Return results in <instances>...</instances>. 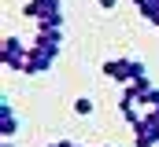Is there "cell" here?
<instances>
[{
  "label": "cell",
  "mask_w": 159,
  "mask_h": 147,
  "mask_svg": "<svg viewBox=\"0 0 159 147\" xmlns=\"http://www.w3.org/2000/svg\"><path fill=\"white\" fill-rule=\"evenodd\" d=\"M22 15L34 19L37 26H63V4L59 0H26Z\"/></svg>",
  "instance_id": "obj_1"
},
{
  "label": "cell",
  "mask_w": 159,
  "mask_h": 147,
  "mask_svg": "<svg viewBox=\"0 0 159 147\" xmlns=\"http://www.w3.org/2000/svg\"><path fill=\"white\" fill-rule=\"evenodd\" d=\"M104 77H111V81H119V85H133L137 77H144V63L141 59H104Z\"/></svg>",
  "instance_id": "obj_2"
},
{
  "label": "cell",
  "mask_w": 159,
  "mask_h": 147,
  "mask_svg": "<svg viewBox=\"0 0 159 147\" xmlns=\"http://www.w3.org/2000/svg\"><path fill=\"white\" fill-rule=\"evenodd\" d=\"M26 59H30V44H22L15 33H7L4 44H0V63H4V70L22 74L26 70Z\"/></svg>",
  "instance_id": "obj_3"
},
{
  "label": "cell",
  "mask_w": 159,
  "mask_h": 147,
  "mask_svg": "<svg viewBox=\"0 0 159 147\" xmlns=\"http://www.w3.org/2000/svg\"><path fill=\"white\" fill-rule=\"evenodd\" d=\"M30 48L41 52V55H48V59H56L63 52V26H37V37H34Z\"/></svg>",
  "instance_id": "obj_4"
},
{
  "label": "cell",
  "mask_w": 159,
  "mask_h": 147,
  "mask_svg": "<svg viewBox=\"0 0 159 147\" xmlns=\"http://www.w3.org/2000/svg\"><path fill=\"white\" fill-rule=\"evenodd\" d=\"M133 144L137 147H159V118L152 110H144L141 121L133 125Z\"/></svg>",
  "instance_id": "obj_5"
},
{
  "label": "cell",
  "mask_w": 159,
  "mask_h": 147,
  "mask_svg": "<svg viewBox=\"0 0 159 147\" xmlns=\"http://www.w3.org/2000/svg\"><path fill=\"white\" fill-rule=\"evenodd\" d=\"M15 132H19L15 107H11V99H7V96H0V136H4V140H11Z\"/></svg>",
  "instance_id": "obj_6"
},
{
  "label": "cell",
  "mask_w": 159,
  "mask_h": 147,
  "mask_svg": "<svg viewBox=\"0 0 159 147\" xmlns=\"http://www.w3.org/2000/svg\"><path fill=\"white\" fill-rule=\"evenodd\" d=\"M52 63H56V59H48V55H41V52H34V48H30V59H26V77H41V74H48L52 70Z\"/></svg>",
  "instance_id": "obj_7"
},
{
  "label": "cell",
  "mask_w": 159,
  "mask_h": 147,
  "mask_svg": "<svg viewBox=\"0 0 159 147\" xmlns=\"http://www.w3.org/2000/svg\"><path fill=\"white\" fill-rule=\"evenodd\" d=\"M137 11H141V15H144V19L159 30V0H148V4H144V7H137Z\"/></svg>",
  "instance_id": "obj_8"
},
{
  "label": "cell",
  "mask_w": 159,
  "mask_h": 147,
  "mask_svg": "<svg viewBox=\"0 0 159 147\" xmlns=\"http://www.w3.org/2000/svg\"><path fill=\"white\" fill-rule=\"evenodd\" d=\"M70 107H74V114H81V118H89V114H93V110H96V103H93V99H85V96H81V99H74V103H70Z\"/></svg>",
  "instance_id": "obj_9"
},
{
  "label": "cell",
  "mask_w": 159,
  "mask_h": 147,
  "mask_svg": "<svg viewBox=\"0 0 159 147\" xmlns=\"http://www.w3.org/2000/svg\"><path fill=\"white\" fill-rule=\"evenodd\" d=\"M96 4H100V7H104V11H111V7H115V4H119V0H96Z\"/></svg>",
  "instance_id": "obj_10"
},
{
  "label": "cell",
  "mask_w": 159,
  "mask_h": 147,
  "mask_svg": "<svg viewBox=\"0 0 159 147\" xmlns=\"http://www.w3.org/2000/svg\"><path fill=\"white\" fill-rule=\"evenodd\" d=\"M133 4H137V7H144V4H148V0H133Z\"/></svg>",
  "instance_id": "obj_11"
},
{
  "label": "cell",
  "mask_w": 159,
  "mask_h": 147,
  "mask_svg": "<svg viewBox=\"0 0 159 147\" xmlns=\"http://www.w3.org/2000/svg\"><path fill=\"white\" fill-rule=\"evenodd\" d=\"M4 147H15V144H11V140H4Z\"/></svg>",
  "instance_id": "obj_12"
},
{
  "label": "cell",
  "mask_w": 159,
  "mask_h": 147,
  "mask_svg": "<svg viewBox=\"0 0 159 147\" xmlns=\"http://www.w3.org/2000/svg\"><path fill=\"white\" fill-rule=\"evenodd\" d=\"M152 114H156V118H159V107H152Z\"/></svg>",
  "instance_id": "obj_13"
},
{
  "label": "cell",
  "mask_w": 159,
  "mask_h": 147,
  "mask_svg": "<svg viewBox=\"0 0 159 147\" xmlns=\"http://www.w3.org/2000/svg\"><path fill=\"white\" fill-rule=\"evenodd\" d=\"M107 147H111V144H107Z\"/></svg>",
  "instance_id": "obj_14"
}]
</instances>
